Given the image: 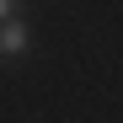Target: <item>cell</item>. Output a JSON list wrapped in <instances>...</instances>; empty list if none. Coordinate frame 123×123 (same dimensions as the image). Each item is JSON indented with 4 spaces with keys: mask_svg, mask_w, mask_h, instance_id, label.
Wrapping results in <instances>:
<instances>
[{
    "mask_svg": "<svg viewBox=\"0 0 123 123\" xmlns=\"http://www.w3.org/2000/svg\"><path fill=\"white\" fill-rule=\"evenodd\" d=\"M11 11H16V0H0V22H6V16H11Z\"/></svg>",
    "mask_w": 123,
    "mask_h": 123,
    "instance_id": "obj_2",
    "label": "cell"
},
{
    "mask_svg": "<svg viewBox=\"0 0 123 123\" xmlns=\"http://www.w3.org/2000/svg\"><path fill=\"white\" fill-rule=\"evenodd\" d=\"M22 48H27V27L6 22V27H0V54H22Z\"/></svg>",
    "mask_w": 123,
    "mask_h": 123,
    "instance_id": "obj_1",
    "label": "cell"
}]
</instances>
